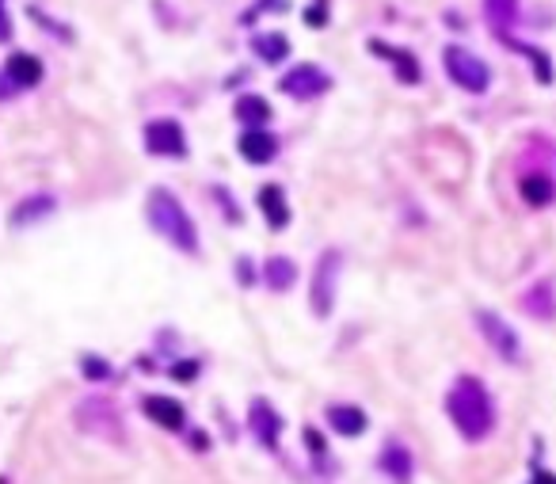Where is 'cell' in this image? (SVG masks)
Masks as SVG:
<instances>
[{"label":"cell","instance_id":"cell-1","mask_svg":"<svg viewBox=\"0 0 556 484\" xmlns=\"http://www.w3.org/2000/svg\"><path fill=\"white\" fill-rule=\"evenodd\" d=\"M446 412H450V419L468 443H480L496 427V408H491V396L480 377H468V374L458 377L450 396H446Z\"/></svg>","mask_w":556,"mask_h":484},{"label":"cell","instance_id":"cell-2","mask_svg":"<svg viewBox=\"0 0 556 484\" xmlns=\"http://www.w3.org/2000/svg\"><path fill=\"white\" fill-rule=\"evenodd\" d=\"M149 225H153L160 237L172 241L180 252H190V256L199 252V229H195V221L187 218L183 202L172 191H164V187L149 191Z\"/></svg>","mask_w":556,"mask_h":484},{"label":"cell","instance_id":"cell-3","mask_svg":"<svg viewBox=\"0 0 556 484\" xmlns=\"http://www.w3.org/2000/svg\"><path fill=\"white\" fill-rule=\"evenodd\" d=\"M446 73H450L454 84H461V92H484L491 80L484 61L461 46H446Z\"/></svg>","mask_w":556,"mask_h":484},{"label":"cell","instance_id":"cell-4","mask_svg":"<svg viewBox=\"0 0 556 484\" xmlns=\"http://www.w3.org/2000/svg\"><path fill=\"white\" fill-rule=\"evenodd\" d=\"M335 279H339V252H324L313 271V286H309V305L316 317H328L332 302H335Z\"/></svg>","mask_w":556,"mask_h":484},{"label":"cell","instance_id":"cell-5","mask_svg":"<svg viewBox=\"0 0 556 484\" xmlns=\"http://www.w3.org/2000/svg\"><path fill=\"white\" fill-rule=\"evenodd\" d=\"M145 149L153 157H168L176 160L187 153V138H183V126L176 118H153L145 126Z\"/></svg>","mask_w":556,"mask_h":484},{"label":"cell","instance_id":"cell-6","mask_svg":"<svg viewBox=\"0 0 556 484\" xmlns=\"http://www.w3.org/2000/svg\"><path fill=\"white\" fill-rule=\"evenodd\" d=\"M477 324L484 332V340L496 347L503 359H510V363L519 359V335H515V328L499 317V313H477Z\"/></svg>","mask_w":556,"mask_h":484},{"label":"cell","instance_id":"cell-7","mask_svg":"<svg viewBox=\"0 0 556 484\" xmlns=\"http://www.w3.org/2000/svg\"><path fill=\"white\" fill-rule=\"evenodd\" d=\"M328 73L324 69H316V66H297L283 77V92L293 96V99H313L320 92H328Z\"/></svg>","mask_w":556,"mask_h":484},{"label":"cell","instance_id":"cell-8","mask_svg":"<svg viewBox=\"0 0 556 484\" xmlns=\"http://www.w3.org/2000/svg\"><path fill=\"white\" fill-rule=\"evenodd\" d=\"M77 419H80V427L84 431H99V435H107V438H118V416H115V408L103 401V396H92V401H84L80 405V412H77Z\"/></svg>","mask_w":556,"mask_h":484},{"label":"cell","instance_id":"cell-9","mask_svg":"<svg viewBox=\"0 0 556 484\" xmlns=\"http://www.w3.org/2000/svg\"><path fill=\"white\" fill-rule=\"evenodd\" d=\"M248 427H252V435L260 438L263 447H274L278 431H283V419H278V412L260 396V401H252V408H248Z\"/></svg>","mask_w":556,"mask_h":484},{"label":"cell","instance_id":"cell-10","mask_svg":"<svg viewBox=\"0 0 556 484\" xmlns=\"http://www.w3.org/2000/svg\"><path fill=\"white\" fill-rule=\"evenodd\" d=\"M237 149H241V157H244L248 164H267V160H274V153H278V141H274V134H267L263 126H260V130H244V134H241Z\"/></svg>","mask_w":556,"mask_h":484},{"label":"cell","instance_id":"cell-11","mask_svg":"<svg viewBox=\"0 0 556 484\" xmlns=\"http://www.w3.org/2000/svg\"><path fill=\"white\" fill-rule=\"evenodd\" d=\"M145 416L153 419L157 427H164V431H183V408H180V401H172V396H145Z\"/></svg>","mask_w":556,"mask_h":484},{"label":"cell","instance_id":"cell-12","mask_svg":"<svg viewBox=\"0 0 556 484\" xmlns=\"http://www.w3.org/2000/svg\"><path fill=\"white\" fill-rule=\"evenodd\" d=\"M5 73L12 77V84L15 88H35V84L42 80V61L35 57V54H12L8 57V66H5Z\"/></svg>","mask_w":556,"mask_h":484},{"label":"cell","instance_id":"cell-13","mask_svg":"<svg viewBox=\"0 0 556 484\" xmlns=\"http://www.w3.org/2000/svg\"><path fill=\"white\" fill-rule=\"evenodd\" d=\"M260 210H263V218H267L271 229H286L290 225V202L283 195V187L267 183L263 191H260Z\"/></svg>","mask_w":556,"mask_h":484},{"label":"cell","instance_id":"cell-14","mask_svg":"<svg viewBox=\"0 0 556 484\" xmlns=\"http://www.w3.org/2000/svg\"><path fill=\"white\" fill-rule=\"evenodd\" d=\"M328 424H332L339 435L355 438V435H362V427H366V412L355 408V405H332V408H328Z\"/></svg>","mask_w":556,"mask_h":484},{"label":"cell","instance_id":"cell-15","mask_svg":"<svg viewBox=\"0 0 556 484\" xmlns=\"http://www.w3.org/2000/svg\"><path fill=\"white\" fill-rule=\"evenodd\" d=\"M237 118L248 126V130H260V126H267L271 122V103L267 99H260V96H241L237 99Z\"/></svg>","mask_w":556,"mask_h":484},{"label":"cell","instance_id":"cell-16","mask_svg":"<svg viewBox=\"0 0 556 484\" xmlns=\"http://www.w3.org/2000/svg\"><path fill=\"white\" fill-rule=\"evenodd\" d=\"M522 305L533 313V317H541V321L556 317V293H552L549 283H538V286H533V290L526 293V298H522Z\"/></svg>","mask_w":556,"mask_h":484},{"label":"cell","instance_id":"cell-17","mask_svg":"<svg viewBox=\"0 0 556 484\" xmlns=\"http://www.w3.org/2000/svg\"><path fill=\"white\" fill-rule=\"evenodd\" d=\"M519 191H522V199H526L530 206H549V202L556 199V187H552L549 176H522Z\"/></svg>","mask_w":556,"mask_h":484},{"label":"cell","instance_id":"cell-18","mask_svg":"<svg viewBox=\"0 0 556 484\" xmlns=\"http://www.w3.org/2000/svg\"><path fill=\"white\" fill-rule=\"evenodd\" d=\"M263 275H267V286H271V290H290L293 279H297V267H293V260H286V256H271L267 267H263Z\"/></svg>","mask_w":556,"mask_h":484},{"label":"cell","instance_id":"cell-19","mask_svg":"<svg viewBox=\"0 0 556 484\" xmlns=\"http://www.w3.org/2000/svg\"><path fill=\"white\" fill-rule=\"evenodd\" d=\"M255 54H260L263 61H271V66H278L286 54H290V38L286 35H278V31H271V35H255Z\"/></svg>","mask_w":556,"mask_h":484},{"label":"cell","instance_id":"cell-20","mask_svg":"<svg viewBox=\"0 0 556 484\" xmlns=\"http://www.w3.org/2000/svg\"><path fill=\"white\" fill-rule=\"evenodd\" d=\"M374 50L385 54V57H393V69H396V77H400L404 84H416V80H419V66H416V57H412L408 50H389L385 42H374Z\"/></svg>","mask_w":556,"mask_h":484},{"label":"cell","instance_id":"cell-21","mask_svg":"<svg viewBox=\"0 0 556 484\" xmlns=\"http://www.w3.org/2000/svg\"><path fill=\"white\" fill-rule=\"evenodd\" d=\"M381 466H385V473H389L393 480H408L412 477V461H408V450H404V447H385Z\"/></svg>","mask_w":556,"mask_h":484},{"label":"cell","instance_id":"cell-22","mask_svg":"<svg viewBox=\"0 0 556 484\" xmlns=\"http://www.w3.org/2000/svg\"><path fill=\"white\" fill-rule=\"evenodd\" d=\"M484 8H488L491 24H496L499 31H507L510 24H515V15H519V0H484Z\"/></svg>","mask_w":556,"mask_h":484},{"label":"cell","instance_id":"cell-23","mask_svg":"<svg viewBox=\"0 0 556 484\" xmlns=\"http://www.w3.org/2000/svg\"><path fill=\"white\" fill-rule=\"evenodd\" d=\"M50 210H54V199H46V195H38V199H27L24 206H19L12 221H15V225H27L31 218H46V214H50Z\"/></svg>","mask_w":556,"mask_h":484},{"label":"cell","instance_id":"cell-24","mask_svg":"<svg viewBox=\"0 0 556 484\" xmlns=\"http://www.w3.org/2000/svg\"><path fill=\"white\" fill-rule=\"evenodd\" d=\"M172 377H176V382H195V377H199V363H176Z\"/></svg>","mask_w":556,"mask_h":484},{"label":"cell","instance_id":"cell-25","mask_svg":"<svg viewBox=\"0 0 556 484\" xmlns=\"http://www.w3.org/2000/svg\"><path fill=\"white\" fill-rule=\"evenodd\" d=\"M84 374L96 377V382H103V377L111 374V370H107V363H103V359H84Z\"/></svg>","mask_w":556,"mask_h":484},{"label":"cell","instance_id":"cell-26","mask_svg":"<svg viewBox=\"0 0 556 484\" xmlns=\"http://www.w3.org/2000/svg\"><path fill=\"white\" fill-rule=\"evenodd\" d=\"M12 38V15H8V0H0V42Z\"/></svg>","mask_w":556,"mask_h":484},{"label":"cell","instance_id":"cell-27","mask_svg":"<svg viewBox=\"0 0 556 484\" xmlns=\"http://www.w3.org/2000/svg\"><path fill=\"white\" fill-rule=\"evenodd\" d=\"M12 88H15V84H12V77H8V73H0V99H5V96H12Z\"/></svg>","mask_w":556,"mask_h":484},{"label":"cell","instance_id":"cell-28","mask_svg":"<svg viewBox=\"0 0 556 484\" xmlns=\"http://www.w3.org/2000/svg\"><path fill=\"white\" fill-rule=\"evenodd\" d=\"M252 279H255V271H252V263H244V260H241V283H252Z\"/></svg>","mask_w":556,"mask_h":484},{"label":"cell","instance_id":"cell-29","mask_svg":"<svg viewBox=\"0 0 556 484\" xmlns=\"http://www.w3.org/2000/svg\"><path fill=\"white\" fill-rule=\"evenodd\" d=\"M530 484H556V477H552V473H533Z\"/></svg>","mask_w":556,"mask_h":484}]
</instances>
